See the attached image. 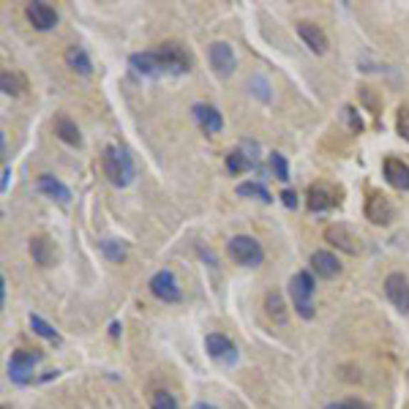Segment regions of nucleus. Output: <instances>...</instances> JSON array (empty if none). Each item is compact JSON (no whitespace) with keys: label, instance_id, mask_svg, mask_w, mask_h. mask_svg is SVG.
Here are the masks:
<instances>
[{"label":"nucleus","instance_id":"2eb2a0df","mask_svg":"<svg viewBox=\"0 0 409 409\" xmlns=\"http://www.w3.org/2000/svg\"><path fill=\"white\" fill-rule=\"evenodd\" d=\"M298 36L303 39L306 46H308L311 52H317V55H325V52H328V36H325V31H322L319 25H314V22H308V19L298 22Z\"/></svg>","mask_w":409,"mask_h":409},{"label":"nucleus","instance_id":"412c9836","mask_svg":"<svg viewBox=\"0 0 409 409\" xmlns=\"http://www.w3.org/2000/svg\"><path fill=\"white\" fill-rule=\"evenodd\" d=\"M66 66L74 71V74H79V76H91L93 74V63H91V58H88V52L82 49V46H69L66 49Z\"/></svg>","mask_w":409,"mask_h":409},{"label":"nucleus","instance_id":"39448f33","mask_svg":"<svg viewBox=\"0 0 409 409\" xmlns=\"http://www.w3.org/2000/svg\"><path fill=\"white\" fill-rule=\"evenodd\" d=\"M156 52H158V58L164 63L167 74H186L191 69V58H188V52L178 41H164V44L156 46Z\"/></svg>","mask_w":409,"mask_h":409},{"label":"nucleus","instance_id":"f03ea898","mask_svg":"<svg viewBox=\"0 0 409 409\" xmlns=\"http://www.w3.org/2000/svg\"><path fill=\"white\" fill-rule=\"evenodd\" d=\"M289 295H292V306L303 319H314V278L311 273H295L289 278Z\"/></svg>","mask_w":409,"mask_h":409},{"label":"nucleus","instance_id":"1a4fd4ad","mask_svg":"<svg viewBox=\"0 0 409 409\" xmlns=\"http://www.w3.org/2000/svg\"><path fill=\"white\" fill-rule=\"evenodd\" d=\"M393 205H390V199L385 197V194H368L365 199V218L371 221V224H377V227H385V224H390L393 221Z\"/></svg>","mask_w":409,"mask_h":409},{"label":"nucleus","instance_id":"72a5a7b5","mask_svg":"<svg viewBox=\"0 0 409 409\" xmlns=\"http://www.w3.org/2000/svg\"><path fill=\"white\" fill-rule=\"evenodd\" d=\"M254 85L259 88V91H257L259 99H262V101H268V93H265V79H259V76H257V79H254Z\"/></svg>","mask_w":409,"mask_h":409},{"label":"nucleus","instance_id":"393cba45","mask_svg":"<svg viewBox=\"0 0 409 409\" xmlns=\"http://www.w3.org/2000/svg\"><path fill=\"white\" fill-rule=\"evenodd\" d=\"M31 328H33V333L36 335H41V338H46V341H61V335H58V330L46 322V319H41L39 314H31Z\"/></svg>","mask_w":409,"mask_h":409},{"label":"nucleus","instance_id":"ddd939ff","mask_svg":"<svg viewBox=\"0 0 409 409\" xmlns=\"http://www.w3.org/2000/svg\"><path fill=\"white\" fill-rule=\"evenodd\" d=\"M325 241L333 243L335 248H341V251H347V254H360L363 251V243L358 241L347 227H341V224H333V227L325 229Z\"/></svg>","mask_w":409,"mask_h":409},{"label":"nucleus","instance_id":"9b49d317","mask_svg":"<svg viewBox=\"0 0 409 409\" xmlns=\"http://www.w3.org/2000/svg\"><path fill=\"white\" fill-rule=\"evenodd\" d=\"M211 66L216 69V74L218 76L232 74V71H235V66H238L232 44H227V41H213L211 44Z\"/></svg>","mask_w":409,"mask_h":409},{"label":"nucleus","instance_id":"bb28decb","mask_svg":"<svg viewBox=\"0 0 409 409\" xmlns=\"http://www.w3.org/2000/svg\"><path fill=\"white\" fill-rule=\"evenodd\" d=\"M341 115H344V121H347V126L352 128V134H363V128H365V123L363 118H360V112L355 109V106H344L341 109Z\"/></svg>","mask_w":409,"mask_h":409},{"label":"nucleus","instance_id":"423d86ee","mask_svg":"<svg viewBox=\"0 0 409 409\" xmlns=\"http://www.w3.org/2000/svg\"><path fill=\"white\" fill-rule=\"evenodd\" d=\"M335 205H341V191L330 183H314L308 188V208L314 213L330 211Z\"/></svg>","mask_w":409,"mask_h":409},{"label":"nucleus","instance_id":"4be33fe9","mask_svg":"<svg viewBox=\"0 0 409 409\" xmlns=\"http://www.w3.org/2000/svg\"><path fill=\"white\" fill-rule=\"evenodd\" d=\"M55 134H58L61 142L71 145V148H79V145H82V134H79L76 123L71 121L69 115H58V118H55Z\"/></svg>","mask_w":409,"mask_h":409},{"label":"nucleus","instance_id":"4468645a","mask_svg":"<svg viewBox=\"0 0 409 409\" xmlns=\"http://www.w3.org/2000/svg\"><path fill=\"white\" fill-rule=\"evenodd\" d=\"M205 349H208V355H211L213 360H224V363H235V360H238L235 344L221 333L208 335V338H205Z\"/></svg>","mask_w":409,"mask_h":409},{"label":"nucleus","instance_id":"f3484780","mask_svg":"<svg viewBox=\"0 0 409 409\" xmlns=\"http://www.w3.org/2000/svg\"><path fill=\"white\" fill-rule=\"evenodd\" d=\"M194 121L199 123V128L202 131H208V134H218L221 128H224V118H221V112L211 104H194Z\"/></svg>","mask_w":409,"mask_h":409},{"label":"nucleus","instance_id":"cd10ccee","mask_svg":"<svg viewBox=\"0 0 409 409\" xmlns=\"http://www.w3.org/2000/svg\"><path fill=\"white\" fill-rule=\"evenodd\" d=\"M271 169H273V175H276L281 183L289 181V164L281 153H271Z\"/></svg>","mask_w":409,"mask_h":409},{"label":"nucleus","instance_id":"4c0bfd02","mask_svg":"<svg viewBox=\"0 0 409 409\" xmlns=\"http://www.w3.org/2000/svg\"><path fill=\"white\" fill-rule=\"evenodd\" d=\"M194 409H216L213 404H205V401H199V404H194Z\"/></svg>","mask_w":409,"mask_h":409},{"label":"nucleus","instance_id":"c9c22d12","mask_svg":"<svg viewBox=\"0 0 409 409\" xmlns=\"http://www.w3.org/2000/svg\"><path fill=\"white\" fill-rule=\"evenodd\" d=\"M9 178H11V169L6 167V169H3V191L9 188Z\"/></svg>","mask_w":409,"mask_h":409},{"label":"nucleus","instance_id":"6e6552de","mask_svg":"<svg viewBox=\"0 0 409 409\" xmlns=\"http://www.w3.org/2000/svg\"><path fill=\"white\" fill-rule=\"evenodd\" d=\"M385 295L401 314H409V281L404 273H390L385 278Z\"/></svg>","mask_w":409,"mask_h":409},{"label":"nucleus","instance_id":"f8f14e48","mask_svg":"<svg viewBox=\"0 0 409 409\" xmlns=\"http://www.w3.org/2000/svg\"><path fill=\"white\" fill-rule=\"evenodd\" d=\"M25 16L36 31H52L58 25V11L49 6V3H28Z\"/></svg>","mask_w":409,"mask_h":409},{"label":"nucleus","instance_id":"f257e3e1","mask_svg":"<svg viewBox=\"0 0 409 409\" xmlns=\"http://www.w3.org/2000/svg\"><path fill=\"white\" fill-rule=\"evenodd\" d=\"M101 169H104L106 181L118 188H126L128 183L134 181V161L128 151H123L118 145H106L104 156H101Z\"/></svg>","mask_w":409,"mask_h":409},{"label":"nucleus","instance_id":"c756f323","mask_svg":"<svg viewBox=\"0 0 409 409\" xmlns=\"http://www.w3.org/2000/svg\"><path fill=\"white\" fill-rule=\"evenodd\" d=\"M227 169L232 172V175H241V172H246L248 169V158L243 156V151H232L227 156Z\"/></svg>","mask_w":409,"mask_h":409},{"label":"nucleus","instance_id":"f704fd0d","mask_svg":"<svg viewBox=\"0 0 409 409\" xmlns=\"http://www.w3.org/2000/svg\"><path fill=\"white\" fill-rule=\"evenodd\" d=\"M347 407H349V409H368V407H365V404H360V401H355V398H349Z\"/></svg>","mask_w":409,"mask_h":409},{"label":"nucleus","instance_id":"aec40b11","mask_svg":"<svg viewBox=\"0 0 409 409\" xmlns=\"http://www.w3.org/2000/svg\"><path fill=\"white\" fill-rule=\"evenodd\" d=\"M39 191L44 194V197H49V199H55V202H61V205H66L69 199H71V191L63 186L58 178H52V175H39Z\"/></svg>","mask_w":409,"mask_h":409},{"label":"nucleus","instance_id":"0eeeda50","mask_svg":"<svg viewBox=\"0 0 409 409\" xmlns=\"http://www.w3.org/2000/svg\"><path fill=\"white\" fill-rule=\"evenodd\" d=\"M151 292L153 298L164 301V303H178L183 298L181 287H178V278L172 276V271H158L151 278Z\"/></svg>","mask_w":409,"mask_h":409},{"label":"nucleus","instance_id":"c85d7f7f","mask_svg":"<svg viewBox=\"0 0 409 409\" xmlns=\"http://www.w3.org/2000/svg\"><path fill=\"white\" fill-rule=\"evenodd\" d=\"M151 409H178V401L167 390H156L151 398Z\"/></svg>","mask_w":409,"mask_h":409},{"label":"nucleus","instance_id":"b1692460","mask_svg":"<svg viewBox=\"0 0 409 409\" xmlns=\"http://www.w3.org/2000/svg\"><path fill=\"white\" fill-rule=\"evenodd\" d=\"M238 194L241 197H254V199H259V202H265V205H271L273 202V197H271V191L262 186V183H241L238 186Z\"/></svg>","mask_w":409,"mask_h":409},{"label":"nucleus","instance_id":"a211bd4d","mask_svg":"<svg viewBox=\"0 0 409 409\" xmlns=\"http://www.w3.org/2000/svg\"><path fill=\"white\" fill-rule=\"evenodd\" d=\"M382 169H385V181L390 183L393 188H398V191H409V164H404L401 158H385V164H382Z\"/></svg>","mask_w":409,"mask_h":409},{"label":"nucleus","instance_id":"2f4dec72","mask_svg":"<svg viewBox=\"0 0 409 409\" xmlns=\"http://www.w3.org/2000/svg\"><path fill=\"white\" fill-rule=\"evenodd\" d=\"M0 82H3V93H6V96H16V93H19L16 76L11 74V71H3V74H0Z\"/></svg>","mask_w":409,"mask_h":409},{"label":"nucleus","instance_id":"7ed1b4c3","mask_svg":"<svg viewBox=\"0 0 409 409\" xmlns=\"http://www.w3.org/2000/svg\"><path fill=\"white\" fill-rule=\"evenodd\" d=\"M227 254L229 259H232L235 265H241V268H257V265H262V259H265L262 246H259V241L251 238V235H235V238H229Z\"/></svg>","mask_w":409,"mask_h":409},{"label":"nucleus","instance_id":"20e7f679","mask_svg":"<svg viewBox=\"0 0 409 409\" xmlns=\"http://www.w3.org/2000/svg\"><path fill=\"white\" fill-rule=\"evenodd\" d=\"M41 363V352H31V349H16L9 360V379L16 385H28L33 379V368Z\"/></svg>","mask_w":409,"mask_h":409},{"label":"nucleus","instance_id":"6ab92c4d","mask_svg":"<svg viewBox=\"0 0 409 409\" xmlns=\"http://www.w3.org/2000/svg\"><path fill=\"white\" fill-rule=\"evenodd\" d=\"M311 268H314L319 278H335L341 273V265H338L335 254H330V251H314L311 254Z\"/></svg>","mask_w":409,"mask_h":409},{"label":"nucleus","instance_id":"a878e982","mask_svg":"<svg viewBox=\"0 0 409 409\" xmlns=\"http://www.w3.org/2000/svg\"><path fill=\"white\" fill-rule=\"evenodd\" d=\"M99 248H101V254H104L106 259H112V262L126 259V243L123 241H101Z\"/></svg>","mask_w":409,"mask_h":409},{"label":"nucleus","instance_id":"7c9ffc66","mask_svg":"<svg viewBox=\"0 0 409 409\" xmlns=\"http://www.w3.org/2000/svg\"><path fill=\"white\" fill-rule=\"evenodd\" d=\"M395 128H398V134L409 142V104L398 106V115H395Z\"/></svg>","mask_w":409,"mask_h":409},{"label":"nucleus","instance_id":"e433bc0d","mask_svg":"<svg viewBox=\"0 0 409 409\" xmlns=\"http://www.w3.org/2000/svg\"><path fill=\"white\" fill-rule=\"evenodd\" d=\"M325 409H349V407H347V401H341V404H328Z\"/></svg>","mask_w":409,"mask_h":409},{"label":"nucleus","instance_id":"dca6fc26","mask_svg":"<svg viewBox=\"0 0 409 409\" xmlns=\"http://www.w3.org/2000/svg\"><path fill=\"white\" fill-rule=\"evenodd\" d=\"M31 257H33L36 265L49 268V265H55V259H58V248H55V243L49 241L46 235H33L31 238Z\"/></svg>","mask_w":409,"mask_h":409},{"label":"nucleus","instance_id":"473e14b6","mask_svg":"<svg viewBox=\"0 0 409 409\" xmlns=\"http://www.w3.org/2000/svg\"><path fill=\"white\" fill-rule=\"evenodd\" d=\"M281 202L292 211V208H298V194H295L292 188H287V191H281Z\"/></svg>","mask_w":409,"mask_h":409},{"label":"nucleus","instance_id":"9d476101","mask_svg":"<svg viewBox=\"0 0 409 409\" xmlns=\"http://www.w3.org/2000/svg\"><path fill=\"white\" fill-rule=\"evenodd\" d=\"M128 63H131V69H134L136 74L151 76V79H158V76L167 74V69H164V63H161L156 49H151V52H136V55H131Z\"/></svg>","mask_w":409,"mask_h":409},{"label":"nucleus","instance_id":"5701e85b","mask_svg":"<svg viewBox=\"0 0 409 409\" xmlns=\"http://www.w3.org/2000/svg\"><path fill=\"white\" fill-rule=\"evenodd\" d=\"M265 311H268V317H271L273 322H278V325H284L289 319L284 298H281L278 292H268V295H265Z\"/></svg>","mask_w":409,"mask_h":409}]
</instances>
